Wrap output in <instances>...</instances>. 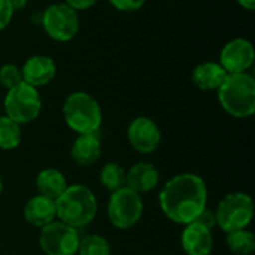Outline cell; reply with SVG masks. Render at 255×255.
<instances>
[{"mask_svg":"<svg viewBox=\"0 0 255 255\" xmlns=\"http://www.w3.org/2000/svg\"><path fill=\"white\" fill-rule=\"evenodd\" d=\"M40 24L46 36L55 42H69L76 37L79 31V15L66 3H54L48 6L42 16Z\"/></svg>","mask_w":255,"mask_h":255,"instance_id":"8","label":"cell"},{"mask_svg":"<svg viewBox=\"0 0 255 255\" xmlns=\"http://www.w3.org/2000/svg\"><path fill=\"white\" fill-rule=\"evenodd\" d=\"M21 126L6 115H0V149L12 151L21 143Z\"/></svg>","mask_w":255,"mask_h":255,"instance_id":"19","label":"cell"},{"mask_svg":"<svg viewBox=\"0 0 255 255\" xmlns=\"http://www.w3.org/2000/svg\"><path fill=\"white\" fill-rule=\"evenodd\" d=\"M223 109L235 118H248L255 112V79L248 72L230 73L217 90Z\"/></svg>","mask_w":255,"mask_h":255,"instance_id":"3","label":"cell"},{"mask_svg":"<svg viewBox=\"0 0 255 255\" xmlns=\"http://www.w3.org/2000/svg\"><path fill=\"white\" fill-rule=\"evenodd\" d=\"M81 235L76 229L52 221L40 229L39 247L45 255H76Z\"/></svg>","mask_w":255,"mask_h":255,"instance_id":"9","label":"cell"},{"mask_svg":"<svg viewBox=\"0 0 255 255\" xmlns=\"http://www.w3.org/2000/svg\"><path fill=\"white\" fill-rule=\"evenodd\" d=\"M227 75L229 73L223 69V66L218 61H205L193 69L191 81L199 90L212 91L220 88Z\"/></svg>","mask_w":255,"mask_h":255,"instance_id":"16","label":"cell"},{"mask_svg":"<svg viewBox=\"0 0 255 255\" xmlns=\"http://www.w3.org/2000/svg\"><path fill=\"white\" fill-rule=\"evenodd\" d=\"M127 137L131 148L143 155L152 154L161 143V130L158 124L148 117H136L127 128Z\"/></svg>","mask_w":255,"mask_h":255,"instance_id":"10","label":"cell"},{"mask_svg":"<svg viewBox=\"0 0 255 255\" xmlns=\"http://www.w3.org/2000/svg\"><path fill=\"white\" fill-rule=\"evenodd\" d=\"M106 215L109 223L120 230H128L134 227L143 215V200L142 196L124 187L118 191L111 193Z\"/></svg>","mask_w":255,"mask_h":255,"instance_id":"5","label":"cell"},{"mask_svg":"<svg viewBox=\"0 0 255 255\" xmlns=\"http://www.w3.org/2000/svg\"><path fill=\"white\" fill-rule=\"evenodd\" d=\"M181 244L187 255H211L214 248L212 230L197 223H190L182 232Z\"/></svg>","mask_w":255,"mask_h":255,"instance_id":"13","label":"cell"},{"mask_svg":"<svg viewBox=\"0 0 255 255\" xmlns=\"http://www.w3.org/2000/svg\"><path fill=\"white\" fill-rule=\"evenodd\" d=\"M215 217L217 226L224 233L247 229L254 217L253 199L247 193H230L220 200Z\"/></svg>","mask_w":255,"mask_h":255,"instance_id":"6","label":"cell"},{"mask_svg":"<svg viewBox=\"0 0 255 255\" xmlns=\"http://www.w3.org/2000/svg\"><path fill=\"white\" fill-rule=\"evenodd\" d=\"M102 154L100 140L96 134H78L70 148L72 160L82 167L94 164Z\"/></svg>","mask_w":255,"mask_h":255,"instance_id":"17","label":"cell"},{"mask_svg":"<svg viewBox=\"0 0 255 255\" xmlns=\"http://www.w3.org/2000/svg\"><path fill=\"white\" fill-rule=\"evenodd\" d=\"M55 73H57L55 61L43 54L31 55L30 58L25 60V63L21 67L22 82L34 88L48 85L55 78Z\"/></svg>","mask_w":255,"mask_h":255,"instance_id":"12","label":"cell"},{"mask_svg":"<svg viewBox=\"0 0 255 255\" xmlns=\"http://www.w3.org/2000/svg\"><path fill=\"white\" fill-rule=\"evenodd\" d=\"M36 188L40 196H45L51 200H57L67 188V179L58 169L48 167L37 173Z\"/></svg>","mask_w":255,"mask_h":255,"instance_id":"18","label":"cell"},{"mask_svg":"<svg viewBox=\"0 0 255 255\" xmlns=\"http://www.w3.org/2000/svg\"><path fill=\"white\" fill-rule=\"evenodd\" d=\"M22 82V75H21V67L16 64L7 63L0 67V85L4 87L6 90L13 88L15 85Z\"/></svg>","mask_w":255,"mask_h":255,"instance_id":"23","label":"cell"},{"mask_svg":"<svg viewBox=\"0 0 255 255\" xmlns=\"http://www.w3.org/2000/svg\"><path fill=\"white\" fill-rule=\"evenodd\" d=\"M78 255H111V245L108 239L100 235H85L79 239Z\"/></svg>","mask_w":255,"mask_h":255,"instance_id":"22","label":"cell"},{"mask_svg":"<svg viewBox=\"0 0 255 255\" xmlns=\"http://www.w3.org/2000/svg\"><path fill=\"white\" fill-rule=\"evenodd\" d=\"M99 0H64L66 4H69L72 9L78 10H87L90 7H93Z\"/></svg>","mask_w":255,"mask_h":255,"instance_id":"27","label":"cell"},{"mask_svg":"<svg viewBox=\"0 0 255 255\" xmlns=\"http://www.w3.org/2000/svg\"><path fill=\"white\" fill-rule=\"evenodd\" d=\"M63 117L78 134H96L102 124V108L87 91L70 93L63 103Z\"/></svg>","mask_w":255,"mask_h":255,"instance_id":"4","label":"cell"},{"mask_svg":"<svg viewBox=\"0 0 255 255\" xmlns=\"http://www.w3.org/2000/svg\"><path fill=\"white\" fill-rule=\"evenodd\" d=\"M58 221L79 230L93 223L97 215V199L94 193L82 185H67L63 194L55 200Z\"/></svg>","mask_w":255,"mask_h":255,"instance_id":"2","label":"cell"},{"mask_svg":"<svg viewBox=\"0 0 255 255\" xmlns=\"http://www.w3.org/2000/svg\"><path fill=\"white\" fill-rule=\"evenodd\" d=\"M254 60L255 51L253 42L244 37H235L223 46L218 63L230 75L248 72L253 67Z\"/></svg>","mask_w":255,"mask_h":255,"instance_id":"11","label":"cell"},{"mask_svg":"<svg viewBox=\"0 0 255 255\" xmlns=\"http://www.w3.org/2000/svg\"><path fill=\"white\" fill-rule=\"evenodd\" d=\"M1 193H3V181L0 178V196H1Z\"/></svg>","mask_w":255,"mask_h":255,"instance_id":"30","label":"cell"},{"mask_svg":"<svg viewBox=\"0 0 255 255\" xmlns=\"http://www.w3.org/2000/svg\"><path fill=\"white\" fill-rule=\"evenodd\" d=\"M99 179L105 190L114 193L126 187V170L117 163H106L100 170Z\"/></svg>","mask_w":255,"mask_h":255,"instance_id":"21","label":"cell"},{"mask_svg":"<svg viewBox=\"0 0 255 255\" xmlns=\"http://www.w3.org/2000/svg\"><path fill=\"white\" fill-rule=\"evenodd\" d=\"M109 4L120 12H136L145 6L146 0H108Z\"/></svg>","mask_w":255,"mask_h":255,"instance_id":"24","label":"cell"},{"mask_svg":"<svg viewBox=\"0 0 255 255\" xmlns=\"http://www.w3.org/2000/svg\"><path fill=\"white\" fill-rule=\"evenodd\" d=\"M24 220L31 224L33 227H45L49 223L55 221L57 212H55V200H51L45 196H33L28 199L22 209Z\"/></svg>","mask_w":255,"mask_h":255,"instance_id":"15","label":"cell"},{"mask_svg":"<svg viewBox=\"0 0 255 255\" xmlns=\"http://www.w3.org/2000/svg\"><path fill=\"white\" fill-rule=\"evenodd\" d=\"M227 248L236 255H251L255 251V236L253 232L242 229L226 233Z\"/></svg>","mask_w":255,"mask_h":255,"instance_id":"20","label":"cell"},{"mask_svg":"<svg viewBox=\"0 0 255 255\" xmlns=\"http://www.w3.org/2000/svg\"><path fill=\"white\" fill-rule=\"evenodd\" d=\"M193 223H197V224H200V226H203V227H206V229H209V230H212L215 226H217V217H215V211H212V209H209L208 206L196 217V220L193 221Z\"/></svg>","mask_w":255,"mask_h":255,"instance_id":"26","label":"cell"},{"mask_svg":"<svg viewBox=\"0 0 255 255\" xmlns=\"http://www.w3.org/2000/svg\"><path fill=\"white\" fill-rule=\"evenodd\" d=\"M27 3H28V0H10V4H12L15 12L16 10H22L27 6Z\"/></svg>","mask_w":255,"mask_h":255,"instance_id":"29","label":"cell"},{"mask_svg":"<svg viewBox=\"0 0 255 255\" xmlns=\"http://www.w3.org/2000/svg\"><path fill=\"white\" fill-rule=\"evenodd\" d=\"M42 109V99L37 88L21 82L13 88L7 90L4 96V112L6 117L15 123L28 124L34 121Z\"/></svg>","mask_w":255,"mask_h":255,"instance_id":"7","label":"cell"},{"mask_svg":"<svg viewBox=\"0 0 255 255\" xmlns=\"http://www.w3.org/2000/svg\"><path fill=\"white\" fill-rule=\"evenodd\" d=\"M13 13L15 10L10 4V0H0V31L10 24Z\"/></svg>","mask_w":255,"mask_h":255,"instance_id":"25","label":"cell"},{"mask_svg":"<svg viewBox=\"0 0 255 255\" xmlns=\"http://www.w3.org/2000/svg\"><path fill=\"white\" fill-rule=\"evenodd\" d=\"M238 1V4L241 6V7H244L245 10H254L255 9V0H236Z\"/></svg>","mask_w":255,"mask_h":255,"instance_id":"28","label":"cell"},{"mask_svg":"<svg viewBox=\"0 0 255 255\" xmlns=\"http://www.w3.org/2000/svg\"><path fill=\"white\" fill-rule=\"evenodd\" d=\"M158 202L163 214L170 221L187 226L208 206V188L200 176L181 173L164 184Z\"/></svg>","mask_w":255,"mask_h":255,"instance_id":"1","label":"cell"},{"mask_svg":"<svg viewBox=\"0 0 255 255\" xmlns=\"http://www.w3.org/2000/svg\"><path fill=\"white\" fill-rule=\"evenodd\" d=\"M160 184V172L151 163H136L126 172V187L137 194H145L157 188Z\"/></svg>","mask_w":255,"mask_h":255,"instance_id":"14","label":"cell"}]
</instances>
